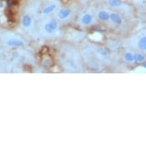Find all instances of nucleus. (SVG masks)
Wrapping results in <instances>:
<instances>
[{
    "label": "nucleus",
    "instance_id": "1",
    "mask_svg": "<svg viewBox=\"0 0 146 146\" xmlns=\"http://www.w3.org/2000/svg\"><path fill=\"white\" fill-rule=\"evenodd\" d=\"M57 28H58V22H56V20H51L50 22L47 23L44 26L45 31L50 34L53 33L57 29Z\"/></svg>",
    "mask_w": 146,
    "mask_h": 146
},
{
    "label": "nucleus",
    "instance_id": "2",
    "mask_svg": "<svg viewBox=\"0 0 146 146\" xmlns=\"http://www.w3.org/2000/svg\"><path fill=\"white\" fill-rule=\"evenodd\" d=\"M6 44L9 46H22L24 44V42L19 39L13 38V39H9V41H7Z\"/></svg>",
    "mask_w": 146,
    "mask_h": 146
},
{
    "label": "nucleus",
    "instance_id": "3",
    "mask_svg": "<svg viewBox=\"0 0 146 146\" xmlns=\"http://www.w3.org/2000/svg\"><path fill=\"white\" fill-rule=\"evenodd\" d=\"M70 14V11L69 9H61L58 13V16L60 19H67Z\"/></svg>",
    "mask_w": 146,
    "mask_h": 146
},
{
    "label": "nucleus",
    "instance_id": "4",
    "mask_svg": "<svg viewBox=\"0 0 146 146\" xmlns=\"http://www.w3.org/2000/svg\"><path fill=\"white\" fill-rule=\"evenodd\" d=\"M92 21H93V16L90 14H86L82 17L81 22L84 25L90 24Z\"/></svg>",
    "mask_w": 146,
    "mask_h": 146
},
{
    "label": "nucleus",
    "instance_id": "5",
    "mask_svg": "<svg viewBox=\"0 0 146 146\" xmlns=\"http://www.w3.org/2000/svg\"><path fill=\"white\" fill-rule=\"evenodd\" d=\"M110 19L112 20V22H113L115 24H120L122 22L121 17L118 14H115V13H112L111 15H110Z\"/></svg>",
    "mask_w": 146,
    "mask_h": 146
},
{
    "label": "nucleus",
    "instance_id": "6",
    "mask_svg": "<svg viewBox=\"0 0 146 146\" xmlns=\"http://www.w3.org/2000/svg\"><path fill=\"white\" fill-rule=\"evenodd\" d=\"M98 17L100 19L103 20V21H108L110 19V15L106 11H100L98 13Z\"/></svg>",
    "mask_w": 146,
    "mask_h": 146
},
{
    "label": "nucleus",
    "instance_id": "7",
    "mask_svg": "<svg viewBox=\"0 0 146 146\" xmlns=\"http://www.w3.org/2000/svg\"><path fill=\"white\" fill-rule=\"evenodd\" d=\"M31 18L29 15H25L23 17V19H22V25H23V26L25 27V28H28L31 25Z\"/></svg>",
    "mask_w": 146,
    "mask_h": 146
},
{
    "label": "nucleus",
    "instance_id": "8",
    "mask_svg": "<svg viewBox=\"0 0 146 146\" xmlns=\"http://www.w3.org/2000/svg\"><path fill=\"white\" fill-rule=\"evenodd\" d=\"M108 4L112 7L117 8L122 5V2L119 0H108Z\"/></svg>",
    "mask_w": 146,
    "mask_h": 146
},
{
    "label": "nucleus",
    "instance_id": "9",
    "mask_svg": "<svg viewBox=\"0 0 146 146\" xmlns=\"http://www.w3.org/2000/svg\"><path fill=\"white\" fill-rule=\"evenodd\" d=\"M56 9V5L55 4H52L45 7L43 9V13L44 14H50Z\"/></svg>",
    "mask_w": 146,
    "mask_h": 146
},
{
    "label": "nucleus",
    "instance_id": "10",
    "mask_svg": "<svg viewBox=\"0 0 146 146\" xmlns=\"http://www.w3.org/2000/svg\"><path fill=\"white\" fill-rule=\"evenodd\" d=\"M139 48L141 50H145L146 49V38H142L139 40V43H138Z\"/></svg>",
    "mask_w": 146,
    "mask_h": 146
},
{
    "label": "nucleus",
    "instance_id": "11",
    "mask_svg": "<svg viewBox=\"0 0 146 146\" xmlns=\"http://www.w3.org/2000/svg\"><path fill=\"white\" fill-rule=\"evenodd\" d=\"M133 57H134V60L136 61H141L145 59V57L141 54H135L133 55Z\"/></svg>",
    "mask_w": 146,
    "mask_h": 146
},
{
    "label": "nucleus",
    "instance_id": "12",
    "mask_svg": "<svg viewBox=\"0 0 146 146\" xmlns=\"http://www.w3.org/2000/svg\"><path fill=\"white\" fill-rule=\"evenodd\" d=\"M125 59L127 61H132V60H134L133 54H131V53H126V54H125Z\"/></svg>",
    "mask_w": 146,
    "mask_h": 146
},
{
    "label": "nucleus",
    "instance_id": "13",
    "mask_svg": "<svg viewBox=\"0 0 146 146\" xmlns=\"http://www.w3.org/2000/svg\"><path fill=\"white\" fill-rule=\"evenodd\" d=\"M97 51H98L99 54H101L102 56H106V54H107V52H106L105 50H103V49H100H100H98Z\"/></svg>",
    "mask_w": 146,
    "mask_h": 146
},
{
    "label": "nucleus",
    "instance_id": "14",
    "mask_svg": "<svg viewBox=\"0 0 146 146\" xmlns=\"http://www.w3.org/2000/svg\"><path fill=\"white\" fill-rule=\"evenodd\" d=\"M3 7V1H0V9Z\"/></svg>",
    "mask_w": 146,
    "mask_h": 146
}]
</instances>
